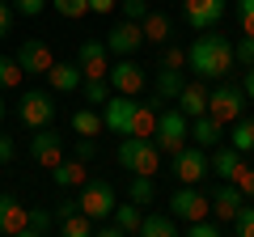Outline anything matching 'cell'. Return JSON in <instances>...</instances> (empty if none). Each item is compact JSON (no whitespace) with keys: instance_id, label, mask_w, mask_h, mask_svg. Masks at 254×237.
Listing matches in <instances>:
<instances>
[{"instance_id":"obj_48","label":"cell","mask_w":254,"mask_h":237,"mask_svg":"<svg viewBox=\"0 0 254 237\" xmlns=\"http://www.w3.org/2000/svg\"><path fill=\"white\" fill-rule=\"evenodd\" d=\"M0 118H4V102H0Z\"/></svg>"},{"instance_id":"obj_41","label":"cell","mask_w":254,"mask_h":237,"mask_svg":"<svg viewBox=\"0 0 254 237\" xmlns=\"http://www.w3.org/2000/svg\"><path fill=\"white\" fill-rule=\"evenodd\" d=\"M76 157L89 165L93 157H98V140H93V136H81V140H76Z\"/></svg>"},{"instance_id":"obj_5","label":"cell","mask_w":254,"mask_h":237,"mask_svg":"<svg viewBox=\"0 0 254 237\" xmlns=\"http://www.w3.org/2000/svg\"><path fill=\"white\" fill-rule=\"evenodd\" d=\"M212 174V153L199 144H187L174 153V178H178L182 186H199L203 178Z\"/></svg>"},{"instance_id":"obj_7","label":"cell","mask_w":254,"mask_h":237,"mask_svg":"<svg viewBox=\"0 0 254 237\" xmlns=\"http://www.w3.org/2000/svg\"><path fill=\"white\" fill-rule=\"evenodd\" d=\"M170 212L187 225V220H203L212 216V195H203L199 186H178V191L170 195Z\"/></svg>"},{"instance_id":"obj_11","label":"cell","mask_w":254,"mask_h":237,"mask_svg":"<svg viewBox=\"0 0 254 237\" xmlns=\"http://www.w3.org/2000/svg\"><path fill=\"white\" fill-rule=\"evenodd\" d=\"M76 64H81V72H85V76H93V81H106V72H110L106 38H85L81 51H76Z\"/></svg>"},{"instance_id":"obj_36","label":"cell","mask_w":254,"mask_h":237,"mask_svg":"<svg viewBox=\"0 0 254 237\" xmlns=\"http://www.w3.org/2000/svg\"><path fill=\"white\" fill-rule=\"evenodd\" d=\"M157 68H187V51L182 47H170V43H161V51H157Z\"/></svg>"},{"instance_id":"obj_23","label":"cell","mask_w":254,"mask_h":237,"mask_svg":"<svg viewBox=\"0 0 254 237\" xmlns=\"http://www.w3.org/2000/svg\"><path fill=\"white\" fill-rule=\"evenodd\" d=\"M208 93H212V89H203L199 81H187V85H182V93H178V110H182L187 118L203 115V110H208Z\"/></svg>"},{"instance_id":"obj_30","label":"cell","mask_w":254,"mask_h":237,"mask_svg":"<svg viewBox=\"0 0 254 237\" xmlns=\"http://www.w3.org/2000/svg\"><path fill=\"white\" fill-rule=\"evenodd\" d=\"M93 225H98L93 216L72 212V216H64V220H60V233H68V237H93Z\"/></svg>"},{"instance_id":"obj_16","label":"cell","mask_w":254,"mask_h":237,"mask_svg":"<svg viewBox=\"0 0 254 237\" xmlns=\"http://www.w3.org/2000/svg\"><path fill=\"white\" fill-rule=\"evenodd\" d=\"M26 225H30V208L13 195H0V233L4 237H26Z\"/></svg>"},{"instance_id":"obj_32","label":"cell","mask_w":254,"mask_h":237,"mask_svg":"<svg viewBox=\"0 0 254 237\" xmlns=\"http://www.w3.org/2000/svg\"><path fill=\"white\" fill-rule=\"evenodd\" d=\"M51 229H55V212H47V208H30L26 237H43V233H51Z\"/></svg>"},{"instance_id":"obj_18","label":"cell","mask_w":254,"mask_h":237,"mask_svg":"<svg viewBox=\"0 0 254 237\" xmlns=\"http://www.w3.org/2000/svg\"><path fill=\"white\" fill-rule=\"evenodd\" d=\"M81 81H85L81 64H68V59H55V64L47 68V85H51L55 93H72V89H81Z\"/></svg>"},{"instance_id":"obj_10","label":"cell","mask_w":254,"mask_h":237,"mask_svg":"<svg viewBox=\"0 0 254 237\" xmlns=\"http://www.w3.org/2000/svg\"><path fill=\"white\" fill-rule=\"evenodd\" d=\"M30 157H34L43 170H55V165L64 161V140H60V131H51V123H47V127H34Z\"/></svg>"},{"instance_id":"obj_39","label":"cell","mask_w":254,"mask_h":237,"mask_svg":"<svg viewBox=\"0 0 254 237\" xmlns=\"http://www.w3.org/2000/svg\"><path fill=\"white\" fill-rule=\"evenodd\" d=\"M237 21H242V34H254V0H237Z\"/></svg>"},{"instance_id":"obj_38","label":"cell","mask_w":254,"mask_h":237,"mask_svg":"<svg viewBox=\"0 0 254 237\" xmlns=\"http://www.w3.org/2000/svg\"><path fill=\"white\" fill-rule=\"evenodd\" d=\"M119 9H123L127 21H144L148 13H153V9H148V0H119Z\"/></svg>"},{"instance_id":"obj_17","label":"cell","mask_w":254,"mask_h":237,"mask_svg":"<svg viewBox=\"0 0 254 237\" xmlns=\"http://www.w3.org/2000/svg\"><path fill=\"white\" fill-rule=\"evenodd\" d=\"M242 203H246L242 186H237V182H225V186H216V191H212V216L229 229V220L237 216V208H242Z\"/></svg>"},{"instance_id":"obj_40","label":"cell","mask_w":254,"mask_h":237,"mask_svg":"<svg viewBox=\"0 0 254 237\" xmlns=\"http://www.w3.org/2000/svg\"><path fill=\"white\" fill-rule=\"evenodd\" d=\"M237 186H242V195L246 199H254V165H242V170H237V178H233Z\"/></svg>"},{"instance_id":"obj_43","label":"cell","mask_w":254,"mask_h":237,"mask_svg":"<svg viewBox=\"0 0 254 237\" xmlns=\"http://www.w3.org/2000/svg\"><path fill=\"white\" fill-rule=\"evenodd\" d=\"M72 212H81V199H68V195H64V199L55 203V225H60L64 216H72Z\"/></svg>"},{"instance_id":"obj_9","label":"cell","mask_w":254,"mask_h":237,"mask_svg":"<svg viewBox=\"0 0 254 237\" xmlns=\"http://www.w3.org/2000/svg\"><path fill=\"white\" fill-rule=\"evenodd\" d=\"M106 81H110V89H115V93H127V98H136V93L144 89V68H140L131 55H119V64H110Z\"/></svg>"},{"instance_id":"obj_34","label":"cell","mask_w":254,"mask_h":237,"mask_svg":"<svg viewBox=\"0 0 254 237\" xmlns=\"http://www.w3.org/2000/svg\"><path fill=\"white\" fill-rule=\"evenodd\" d=\"M21 76H26V72H21V64H17V59L0 55V89H17V85H21Z\"/></svg>"},{"instance_id":"obj_22","label":"cell","mask_w":254,"mask_h":237,"mask_svg":"<svg viewBox=\"0 0 254 237\" xmlns=\"http://www.w3.org/2000/svg\"><path fill=\"white\" fill-rule=\"evenodd\" d=\"M51 178H55L60 191H72V186H85V182H89V170H85L81 157H72V161H60V165H55Z\"/></svg>"},{"instance_id":"obj_19","label":"cell","mask_w":254,"mask_h":237,"mask_svg":"<svg viewBox=\"0 0 254 237\" xmlns=\"http://www.w3.org/2000/svg\"><path fill=\"white\" fill-rule=\"evenodd\" d=\"M178 233H182V220L170 208L165 212H144V220H140V237H178Z\"/></svg>"},{"instance_id":"obj_24","label":"cell","mask_w":254,"mask_h":237,"mask_svg":"<svg viewBox=\"0 0 254 237\" xmlns=\"http://www.w3.org/2000/svg\"><path fill=\"white\" fill-rule=\"evenodd\" d=\"M110 220H115L119 229H123V233H140V220H144V208H140V203H115V212H110Z\"/></svg>"},{"instance_id":"obj_46","label":"cell","mask_w":254,"mask_h":237,"mask_svg":"<svg viewBox=\"0 0 254 237\" xmlns=\"http://www.w3.org/2000/svg\"><path fill=\"white\" fill-rule=\"evenodd\" d=\"M110 9H119L115 0H89V13H110Z\"/></svg>"},{"instance_id":"obj_15","label":"cell","mask_w":254,"mask_h":237,"mask_svg":"<svg viewBox=\"0 0 254 237\" xmlns=\"http://www.w3.org/2000/svg\"><path fill=\"white\" fill-rule=\"evenodd\" d=\"M225 9H229V0H182V17L195 30H212L225 17Z\"/></svg>"},{"instance_id":"obj_8","label":"cell","mask_w":254,"mask_h":237,"mask_svg":"<svg viewBox=\"0 0 254 237\" xmlns=\"http://www.w3.org/2000/svg\"><path fill=\"white\" fill-rule=\"evenodd\" d=\"M115 203H119V195H115V186H110L106 178H93V182L81 186V212H85V216L106 220L110 212H115Z\"/></svg>"},{"instance_id":"obj_42","label":"cell","mask_w":254,"mask_h":237,"mask_svg":"<svg viewBox=\"0 0 254 237\" xmlns=\"http://www.w3.org/2000/svg\"><path fill=\"white\" fill-rule=\"evenodd\" d=\"M13 9L26 13V17H38V13L47 9V0H13Z\"/></svg>"},{"instance_id":"obj_2","label":"cell","mask_w":254,"mask_h":237,"mask_svg":"<svg viewBox=\"0 0 254 237\" xmlns=\"http://www.w3.org/2000/svg\"><path fill=\"white\" fill-rule=\"evenodd\" d=\"M119 165H123L127 174H148V178H157L161 174V148H157V140H144V136H119Z\"/></svg>"},{"instance_id":"obj_20","label":"cell","mask_w":254,"mask_h":237,"mask_svg":"<svg viewBox=\"0 0 254 237\" xmlns=\"http://www.w3.org/2000/svg\"><path fill=\"white\" fill-rule=\"evenodd\" d=\"M242 165H246L242 148H233V144H216V148H212V174H220L225 182H233Z\"/></svg>"},{"instance_id":"obj_6","label":"cell","mask_w":254,"mask_h":237,"mask_svg":"<svg viewBox=\"0 0 254 237\" xmlns=\"http://www.w3.org/2000/svg\"><path fill=\"white\" fill-rule=\"evenodd\" d=\"M242 110H246V89L242 85H216L208 93V115L216 118L220 127H229L233 118H242Z\"/></svg>"},{"instance_id":"obj_47","label":"cell","mask_w":254,"mask_h":237,"mask_svg":"<svg viewBox=\"0 0 254 237\" xmlns=\"http://www.w3.org/2000/svg\"><path fill=\"white\" fill-rule=\"evenodd\" d=\"M242 89H246V98L254 102V68H246V76H242Z\"/></svg>"},{"instance_id":"obj_31","label":"cell","mask_w":254,"mask_h":237,"mask_svg":"<svg viewBox=\"0 0 254 237\" xmlns=\"http://www.w3.org/2000/svg\"><path fill=\"white\" fill-rule=\"evenodd\" d=\"M81 89H85V102H89V106H106L110 102V81H93V76H85L81 81Z\"/></svg>"},{"instance_id":"obj_3","label":"cell","mask_w":254,"mask_h":237,"mask_svg":"<svg viewBox=\"0 0 254 237\" xmlns=\"http://www.w3.org/2000/svg\"><path fill=\"white\" fill-rule=\"evenodd\" d=\"M153 140H157V148H161L165 157H174L178 148L190 144V118L182 115L178 106H174V110H161V115H157V131H153Z\"/></svg>"},{"instance_id":"obj_25","label":"cell","mask_w":254,"mask_h":237,"mask_svg":"<svg viewBox=\"0 0 254 237\" xmlns=\"http://www.w3.org/2000/svg\"><path fill=\"white\" fill-rule=\"evenodd\" d=\"M182 85H187V76H182L178 68H161V72H157V98L161 102H178Z\"/></svg>"},{"instance_id":"obj_35","label":"cell","mask_w":254,"mask_h":237,"mask_svg":"<svg viewBox=\"0 0 254 237\" xmlns=\"http://www.w3.org/2000/svg\"><path fill=\"white\" fill-rule=\"evenodd\" d=\"M229 229H233L237 237H254V203H242V208H237V216L229 220Z\"/></svg>"},{"instance_id":"obj_37","label":"cell","mask_w":254,"mask_h":237,"mask_svg":"<svg viewBox=\"0 0 254 237\" xmlns=\"http://www.w3.org/2000/svg\"><path fill=\"white\" fill-rule=\"evenodd\" d=\"M233 59H237L242 68H254V34H242V38L233 43Z\"/></svg>"},{"instance_id":"obj_1","label":"cell","mask_w":254,"mask_h":237,"mask_svg":"<svg viewBox=\"0 0 254 237\" xmlns=\"http://www.w3.org/2000/svg\"><path fill=\"white\" fill-rule=\"evenodd\" d=\"M233 43H229L225 34H216V30H203V38H195V43L187 47V68L199 81H220V76H229V68H233Z\"/></svg>"},{"instance_id":"obj_26","label":"cell","mask_w":254,"mask_h":237,"mask_svg":"<svg viewBox=\"0 0 254 237\" xmlns=\"http://www.w3.org/2000/svg\"><path fill=\"white\" fill-rule=\"evenodd\" d=\"M127 199H131V203H140V208L157 203V182L148 178V174H136V178L127 182Z\"/></svg>"},{"instance_id":"obj_14","label":"cell","mask_w":254,"mask_h":237,"mask_svg":"<svg viewBox=\"0 0 254 237\" xmlns=\"http://www.w3.org/2000/svg\"><path fill=\"white\" fill-rule=\"evenodd\" d=\"M131 115H136V98H127V93H110V102L102 106V123L115 136H127L131 131Z\"/></svg>"},{"instance_id":"obj_44","label":"cell","mask_w":254,"mask_h":237,"mask_svg":"<svg viewBox=\"0 0 254 237\" xmlns=\"http://www.w3.org/2000/svg\"><path fill=\"white\" fill-rule=\"evenodd\" d=\"M13 4H4V0H0V38H9V30H13Z\"/></svg>"},{"instance_id":"obj_28","label":"cell","mask_w":254,"mask_h":237,"mask_svg":"<svg viewBox=\"0 0 254 237\" xmlns=\"http://www.w3.org/2000/svg\"><path fill=\"white\" fill-rule=\"evenodd\" d=\"M229 144L242 148V153H254V118H233V127H229Z\"/></svg>"},{"instance_id":"obj_29","label":"cell","mask_w":254,"mask_h":237,"mask_svg":"<svg viewBox=\"0 0 254 237\" xmlns=\"http://www.w3.org/2000/svg\"><path fill=\"white\" fill-rule=\"evenodd\" d=\"M140 26H144V43H157V47H161L165 38H170V17H165V13H148Z\"/></svg>"},{"instance_id":"obj_33","label":"cell","mask_w":254,"mask_h":237,"mask_svg":"<svg viewBox=\"0 0 254 237\" xmlns=\"http://www.w3.org/2000/svg\"><path fill=\"white\" fill-rule=\"evenodd\" d=\"M51 9L68 21H81V17H89V0H51Z\"/></svg>"},{"instance_id":"obj_13","label":"cell","mask_w":254,"mask_h":237,"mask_svg":"<svg viewBox=\"0 0 254 237\" xmlns=\"http://www.w3.org/2000/svg\"><path fill=\"white\" fill-rule=\"evenodd\" d=\"M140 47H144V26L140 21H119V26H110V34H106V51L110 55H136Z\"/></svg>"},{"instance_id":"obj_4","label":"cell","mask_w":254,"mask_h":237,"mask_svg":"<svg viewBox=\"0 0 254 237\" xmlns=\"http://www.w3.org/2000/svg\"><path fill=\"white\" fill-rule=\"evenodd\" d=\"M55 110H60V106H55V93H51V89H26V93L17 98V118L26 123L30 131L55 123Z\"/></svg>"},{"instance_id":"obj_27","label":"cell","mask_w":254,"mask_h":237,"mask_svg":"<svg viewBox=\"0 0 254 237\" xmlns=\"http://www.w3.org/2000/svg\"><path fill=\"white\" fill-rule=\"evenodd\" d=\"M102 127H106L102 115H98V110H89V106H81V110L72 115V131H76V136H93V140H98Z\"/></svg>"},{"instance_id":"obj_12","label":"cell","mask_w":254,"mask_h":237,"mask_svg":"<svg viewBox=\"0 0 254 237\" xmlns=\"http://www.w3.org/2000/svg\"><path fill=\"white\" fill-rule=\"evenodd\" d=\"M21 64V72L26 76H47V68L55 64V55H51V47L43 43V38H26V43L17 47V55H13Z\"/></svg>"},{"instance_id":"obj_45","label":"cell","mask_w":254,"mask_h":237,"mask_svg":"<svg viewBox=\"0 0 254 237\" xmlns=\"http://www.w3.org/2000/svg\"><path fill=\"white\" fill-rule=\"evenodd\" d=\"M13 157H17V144H13V136H4V131H0V165H9Z\"/></svg>"},{"instance_id":"obj_21","label":"cell","mask_w":254,"mask_h":237,"mask_svg":"<svg viewBox=\"0 0 254 237\" xmlns=\"http://www.w3.org/2000/svg\"><path fill=\"white\" fill-rule=\"evenodd\" d=\"M220 136H225V127H220V123H216V118L208 115V110L190 118V140H195L199 148H208V153H212V148L220 144Z\"/></svg>"}]
</instances>
